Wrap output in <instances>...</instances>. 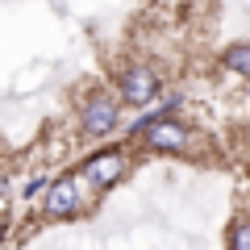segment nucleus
Listing matches in <instances>:
<instances>
[{
  "mask_svg": "<svg viewBox=\"0 0 250 250\" xmlns=\"http://www.w3.org/2000/svg\"><path fill=\"white\" fill-rule=\"evenodd\" d=\"M142 134H146V146H150V150H188V142H192V134H188L179 121H171V117L150 121Z\"/></svg>",
  "mask_w": 250,
  "mask_h": 250,
  "instance_id": "obj_2",
  "label": "nucleus"
},
{
  "mask_svg": "<svg viewBox=\"0 0 250 250\" xmlns=\"http://www.w3.org/2000/svg\"><path fill=\"white\" fill-rule=\"evenodd\" d=\"M159 96V75L150 71V67H134V71L121 75V100L125 104H146V100Z\"/></svg>",
  "mask_w": 250,
  "mask_h": 250,
  "instance_id": "obj_3",
  "label": "nucleus"
},
{
  "mask_svg": "<svg viewBox=\"0 0 250 250\" xmlns=\"http://www.w3.org/2000/svg\"><path fill=\"white\" fill-rule=\"evenodd\" d=\"M225 67H229L233 75H250V42H238L225 50Z\"/></svg>",
  "mask_w": 250,
  "mask_h": 250,
  "instance_id": "obj_6",
  "label": "nucleus"
},
{
  "mask_svg": "<svg viewBox=\"0 0 250 250\" xmlns=\"http://www.w3.org/2000/svg\"><path fill=\"white\" fill-rule=\"evenodd\" d=\"M229 250H250V221H238L229 229Z\"/></svg>",
  "mask_w": 250,
  "mask_h": 250,
  "instance_id": "obj_7",
  "label": "nucleus"
},
{
  "mask_svg": "<svg viewBox=\"0 0 250 250\" xmlns=\"http://www.w3.org/2000/svg\"><path fill=\"white\" fill-rule=\"evenodd\" d=\"M80 121H83V134H88V138H104L108 129L117 125V96H108V92L88 96V104H83Z\"/></svg>",
  "mask_w": 250,
  "mask_h": 250,
  "instance_id": "obj_1",
  "label": "nucleus"
},
{
  "mask_svg": "<svg viewBox=\"0 0 250 250\" xmlns=\"http://www.w3.org/2000/svg\"><path fill=\"white\" fill-rule=\"evenodd\" d=\"M80 213V188L75 179H54L50 196H46V217H71Z\"/></svg>",
  "mask_w": 250,
  "mask_h": 250,
  "instance_id": "obj_5",
  "label": "nucleus"
},
{
  "mask_svg": "<svg viewBox=\"0 0 250 250\" xmlns=\"http://www.w3.org/2000/svg\"><path fill=\"white\" fill-rule=\"evenodd\" d=\"M121 171H125V154H121V150H104V154H96V159L83 163V175H88L92 184H100V188L117 184Z\"/></svg>",
  "mask_w": 250,
  "mask_h": 250,
  "instance_id": "obj_4",
  "label": "nucleus"
}]
</instances>
